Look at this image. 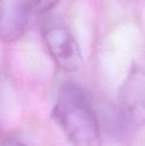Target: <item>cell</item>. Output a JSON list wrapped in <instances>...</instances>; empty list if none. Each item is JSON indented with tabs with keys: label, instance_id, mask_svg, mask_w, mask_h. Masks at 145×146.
I'll use <instances>...</instances> for the list:
<instances>
[{
	"label": "cell",
	"instance_id": "obj_6",
	"mask_svg": "<svg viewBox=\"0 0 145 146\" xmlns=\"http://www.w3.org/2000/svg\"><path fill=\"white\" fill-rule=\"evenodd\" d=\"M1 146H27L26 144L22 142H19V141H15V140H8L5 141L4 143H2Z\"/></svg>",
	"mask_w": 145,
	"mask_h": 146
},
{
	"label": "cell",
	"instance_id": "obj_5",
	"mask_svg": "<svg viewBox=\"0 0 145 146\" xmlns=\"http://www.w3.org/2000/svg\"><path fill=\"white\" fill-rule=\"evenodd\" d=\"M60 0H30L31 7L39 13H46L57 5Z\"/></svg>",
	"mask_w": 145,
	"mask_h": 146
},
{
	"label": "cell",
	"instance_id": "obj_1",
	"mask_svg": "<svg viewBox=\"0 0 145 146\" xmlns=\"http://www.w3.org/2000/svg\"><path fill=\"white\" fill-rule=\"evenodd\" d=\"M52 116L72 146H101L99 118L81 86L73 82L61 86Z\"/></svg>",
	"mask_w": 145,
	"mask_h": 146
},
{
	"label": "cell",
	"instance_id": "obj_2",
	"mask_svg": "<svg viewBox=\"0 0 145 146\" xmlns=\"http://www.w3.org/2000/svg\"><path fill=\"white\" fill-rule=\"evenodd\" d=\"M43 40L55 63L66 72H75L83 64L79 46L65 24L50 21L43 25Z\"/></svg>",
	"mask_w": 145,
	"mask_h": 146
},
{
	"label": "cell",
	"instance_id": "obj_4",
	"mask_svg": "<svg viewBox=\"0 0 145 146\" xmlns=\"http://www.w3.org/2000/svg\"><path fill=\"white\" fill-rule=\"evenodd\" d=\"M30 0H0V39L6 43L19 40L29 21Z\"/></svg>",
	"mask_w": 145,
	"mask_h": 146
},
{
	"label": "cell",
	"instance_id": "obj_3",
	"mask_svg": "<svg viewBox=\"0 0 145 146\" xmlns=\"http://www.w3.org/2000/svg\"><path fill=\"white\" fill-rule=\"evenodd\" d=\"M120 118L125 124L145 120V68L130 72L120 94Z\"/></svg>",
	"mask_w": 145,
	"mask_h": 146
}]
</instances>
